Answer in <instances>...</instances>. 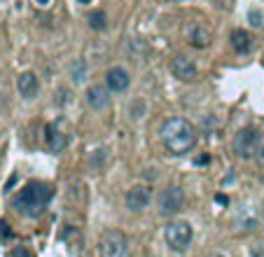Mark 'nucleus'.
Returning <instances> with one entry per match:
<instances>
[{
    "mask_svg": "<svg viewBox=\"0 0 264 257\" xmlns=\"http://www.w3.org/2000/svg\"><path fill=\"white\" fill-rule=\"evenodd\" d=\"M159 136H162L164 147L176 157H182L187 152H192L196 145L194 124L182 120V117H171V120L164 122L162 128H159Z\"/></svg>",
    "mask_w": 264,
    "mask_h": 257,
    "instance_id": "nucleus-1",
    "label": "nucleus"
},
{
    "mask_svg": "<svg viewBox=\"0 0 264 257\" xmlns=\"http://www.w3.org/2000/svg\"><path fill=\"white\" fill-rule=\"evenodd\" d=\"M49 199H52V187H49L47 182L31 180L28 185H23V187L19 189V194H14L12 208H14L16 213L26 215V218H38L47 208Z\"/></svg>",
    "mask_w": 264,
    "mask_h": 257,
    "instance_id": "nucleus-2",
    "label": "nucleus"
},
{
    "mask_svg": "<svg viewBox=\"0 0 264 257\" xmlns=\"http://www.w3.org/2000/svg\"><path fill=\"white\" fill-rule=\"evenodd\" d=\"M262 131L255 127H243L239 128L232 138V150L239 159H255V152H257V145L262 140Z\"/></svg>",
    "mask_w": 264,
    "mask_h": 257,
    "instance_id": "nucleus-3",
    "label": "nucleus"
},
{
    "mask_svg": "<svg viewBox=\"0 0 264 257\" xmlns=\"http://www.w3.org/2000/svg\"><path fill=\"white\" fill-rule=\"evenodd\" d=\"M192 236H194V232H192V225L187 220H173L164 227V241L173 253H182V250L189 248Z\"/></svg>",
    "mask_w": 264,
    "mask_h": 257,
    "instance_id": "nucleus-4",
    "label": "nucleus"
},
{
    "mask_svg": "<svg viewBox=\"0 0 264 257\" xmlns=\"http://www.w3.org/2000/svg\"><path fill=\"white\" fill-rule=\"evenodd\" d=\"M98 255L101 257H129V239L119 229L103 232L98 241Z\"/></svg>",
    "mask_w": 264,
    "mask_h": 257,
    "instance_id": "nucleus-5",
    "label": "nucleus"
},
{
    "mask_svg": "<svg viewBox=\"0 0 264 257\" xmlns=\"http://www.w3.org/2000/svg\"><path fill=\"white\" fill-rule=\"evenodd\" d=\"M157 206H159L162 215H176V213H180L182 206H185V192H182V187L171 185V187L162 189V194L157 199Z\"/></svg>",
    "mask_w": 264,
    "mask_h": 257,
    "instance_id": "nucleus-6",
    "label": "nucleus"
},
{
    "mask_svg": "<svg viewBox=\"0 0 264 257\" xmlns=\"http://www.w3.org/2000/svg\"><path fill=\"white\" fill-rule=\"evenodd\" d=\"M185 35L189 40V45L196 47V49H206L213 42V30L203 21H189L185 26Z\"/></svg>",
    "mask_w": 264,
    "mask_h": 257,
    "instance_id": "nucleus-7",
    "label": "nucleus"
},
{
    "mask_svg": "<svg viewBox=\"0 0 264 257\" xmlns=\"http://www.w3.org/2000/svg\"><path fill=\"white\" fill-rule=\"evenodd\" d=\"M124 204L131 213H143L150 206V187L145 185H133L124 197Z\"/></svg>",
    "mask_w": 264,
    "mask_h": 257,
    "instance_id": "nucleus-8",
    "label": "nucleus"
},
{
    "mask_svg": "<svg viewBox=\"0 0 264 257\" xmlns=\"http://www.w3.org/2000/svg\"><path fill=\"white\" fill-rule=\"evenodd\" d=\"M171 73L173 77H178V80H182V82H192L196 77V63L187 54H178L176 59L171 61Z\"/></svg>",
    "mask_w": 264,
    "mask_h": 257,
    "instance_id": "nucleus-9",
    "label": "nucleus"
},
{
    "mask_svg": "<svg viewBox=\"0 0 264 257\" xmlns=\"http://www.w3.org/2000/svg\"><path fill=\"white\" fill-rule=\"evenodd\" d=\"M129 82H131L129 73L124 68H119V66H115V68H110L105 73V87L110 91H124L129 87Z\"/></svg>",
    "mask_w": 264,
    "mask_h": 257,
    "instance_id": "nucleus-10",
    "label": "nucleus"
},
{
    "mask_svg": "<svg viewBox=\"0 0 264 257\" xmlns=\"http://www.w3.org/2000/svg\"><path fill=\"white\" fill-rule=\"evenodd\" d=\"M87 103L93 110H103V108L110 103V89L108 87H101V84H93L87 89Z\"/></svg>",
    "mask_w": 264,
    "mask_h": 257,
    "instance_id": "nucleus-11",
    "label": "nucleus"
},
{
    "mask_svg": "<svg viewBox=\"0 0 264 257\" xmlns=\"http://www.w3.org/2000/svg\"><path fill=\"white\" fill-rule=\"evenodd\" d=\"M16 89H19V94H21L23 99H33L40 89V82H38V77H35V73H21V75L16 77Z\"/></svg>",
    "mask_w": 264,
    "mask_h": 257,
    "instance_id": "nucleus-12",
    "label": "nucleus"
},
{
    "mask_svg": "<svg viewBox=\"0 0 264 257\" xmlns=\"http://www.w3.org/2000/svg\"><path fill=\"white\" fill-rule=\"evenodd\" d=\"M229 42H232L234 52H239V54H248L253 49V35L243 28H234L232 35H229Z\"/></svg>",
    "mask_w": 264,
    "mask_h": 257,
    "instance_id": "nucleus-13",
    "label": "nucleus"
},
{
    "mask_svg": "<svg viewBox=\"0 0 264 257\" xmlns=\"http://www.w3.org/2000/svg\"><path fill=\"white\" fill-rule=\"evenodd\" d=\"M47 133H45V140H47V147L52 152H63L66 150V145H68V138H66V133H61L56 127H49L45 128Z\"/></svg>",
    "mask_w": 264,
    "mask_h": 257,
    "instance_id": "nucleus-14",
    "label": "nucleus"
},
{
    "mask_svg": "<svg viewBox=\"0 0 264 257\" xmlns=\"http://www.w3.org/2000/svg\"><path fill=\"white\" fill-rule=\"evenodd\" d=\"M87 19H89V26H91L93 30H103L108 26V16H105V12H101V9H93Z\"/></svg>",
    "mask_w": 264,
    "mask_h": 257,
    "instance_id": "nucleus-15",
    "label": "nucleus"
},
{
    "mask_svg": "<svg viewBox=\"0 0 264 257\" xmlns=\"http://www.w3.org/2000/svg\"><path fill=\"white\" fill-rule=\"evenodd\" d=\"M85 70H87L85 61H75V63L70 66V75H73L75 82H82V80H85Z\"/></svg>",
    "mask_w": 264,
    "mask_h": 257,
    "instance_id": "nucleus-16",
    "label": "nucleus"
},
{
    "mask_svg": "<svg viewBox=\"0 0 264 257\" xmlns=\"http://www.w3.org/2000/svg\"><path fill=\"white\" fill-rule=\"evenodd\" d=\"M255 161H257V164H260V166H264V136H262V140H260V145H257Z\"/></svg>",
    "mask_w": 264,
    "mask_h": 257,
    "instance_id": "nucleus-17",
    "label": "nucleus"
},
{
    "mask_svg": "<svg viewBox=\"0 0 264 257\" xmlns=\"http://www.w3.org/2000/svg\"><path fill=\"white\" fill-rule=\"evenodd\" d=\"M250 23H253V26H255V28H260V26H262V14H260V12H255V9H253V12H250Z\"/></svg>",
    "mask_w": 264,
    "mask_h": 257,
    "instance_id": "nucleus-18",
    "label": "nucleus"
},
{
    "mask_svg": "<svg viewBox=\"0 0 264 257\" xmlns=\"http://www.w3.org/2000/svg\"><path fill=\"white\" fill-rule=\"evenodd\" d=\"M0 236H2V239H9V236H12V232L7 229V222H0Z\"/></svg>",
    "mask_w": 264,
    "mask_h": 257,
    "instance_id": "nucleus-19",
    "label": "nucleus"
},
{
    "mask_svg": "<svg viewBox=\"0 0 264 257\" xmlns=\"http://www.w3.org/2000/svg\"><path fill=\"white\" fill-rule=\"evenodd\" d=\"M12 257H31V255H28V250L26 248H14L12 250Z\"/></svg>",
    "mask_w": 264,
    "mask_h": 257,
    "instance_id": "nucleus-20",
    "label": "nucleus"
},
{
    "mask_svg": "<svg viewBox=\"0 0 264 257\" xmlns=\"http://www.w3.org/2000/svg\"><path fill=\"white\" fill-rule=\"evenodd\" d=\"M253 257H264V250H260V246L253 248Z\"/></svg>",
    "mask_w": 264,
    "mask_h": 257,
    "instance_id": "nucleus-21",
    "label": "nucleus"
},
{
    "mask_svg": "<svg viewBox=\"0 0 264 257\" xmlns=\"http://www.w3.org/2000/svg\"><path fill=\"white\" fill-rule=\"evenodd\" d=\"M215 201H218V204H225V206H227V197H225V194H218V197H215Z\"/></svg>",
    "mask_w": 264,
    "mask_h": 257,
    "instance_id": "nucleus-22",
    "label": "nucleus"
},
{
    "mask_svg": "<svg viewBox=\"0 0 264 257\" xmlns=\"http://www.w3.org/2000/svg\"><path fill=\"white\" fill-rule=\"evenodd\" d=\"M38 5H42V7H47V5H49V0H38Z\"/></svg>",
    "mask_w": 264,
    "mask_h": 257,
    "instance_id": "nucleus-23",
    "label": "nucleus"
},
{
    "mask_svg": "<svg viewBox=\"0 0 264 257\" xmlns=\"http://www.w3.org/2000/svg\"><path fill=\"white\" fill-rule=\"evenodd\" d=\"M80 2H89V0H80Z\"/></svg>",
    "mask_w": 264,
    "mask_h": 257,
    "instance_id": "nucleus-24",
    "label": "nucleus"
},
{
    "mask_svg": "<svg viewBox=\"0 0 264 257\" xmlns=\"http://www.w3.org/2000/svg\"><path fill=\"white\" fill-rule=\"evenodd\" d=\"M215 257H222V255H215Z\"/></svg>",
    "mask_w": 264,
    "mask_h": 257,
    "instance_id": "nucleus-25",
    "label": "nucleus"
}]
</instances>
